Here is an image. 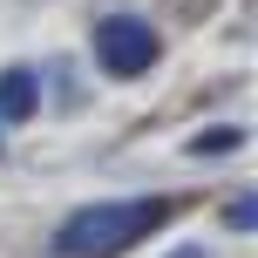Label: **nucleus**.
Segmentation results:
<instances>
[{
	"instance_id": "nucleus-1",
	"label": "nucleus",
	"mask_w": 258,
	"mask_h": 258,
	"mask_svg": "<svg viewBox=\"0 0 258 258\" xmlns=\"http://www.w3.org/2000/svg\"><path fill=\"white\" fill-rule=\"evenodd\" d=\"M170 197H122V204H89L75 211V218H61V231H54V251L61 258H116L129 251L136 238L163 231L170 224Z\"/></svg>"
},
{
	"instance_id": "nucleus-2",
	"label": "nucleus",
	"mask_w": 258,
	"mask_h": 258,
	"mask_svg": "<svg viewBox=\"0 0 258 258\" xmlns=\"http://www.w3.org/2000/svg\"><path fill=\"white\" fill-rule=\"evenodd\" d=\"M95 54H102V68L116 82H136V75L156 68L163 41H156V27L136 21V14H109V21H95Z\"/></svg>"
},
{
	"instance_id": "nucleus-3",
	"label": "nucleus",
	"mask_w": 258,
	"mask_h": 258,
	"mask_svg": "<svg viewBox=\"0 0 258 258\" xmlns=\"http://www.w3.org/2000/svg\"><path fill=\"white\" fill-rule=\"evenodd\" d=\"M27 116H34V75L7 68L0 75V122H27Z\"/></svg>"
},
{
	"instance_id": "nucleus-4",
	"label": "nucleus",
	"mask_w": 258,
	"mask_h": 258,
	"mask_svg": "<svg viewBox=\"0 0 258 258\" xmlns=\"http://www.w3.org/2000/svg\"><path fill=\"white\" fill-rule=\"evenodd\" d=\"M238 150V129H211V136H190V156H224Z\"/></svg>"
},
{
	"instance_id": "nucleus-5",
	"label": "nucleus",
	"mask_w": 258,
	"mask_h": 258,
	"mask_svg": "<svg viewBox=\"0 0 258 258\" xmlns=\"http://www.w3.org/2000/svg\"><path fill=\"white\" fill-rule=\"evenodd\" d=\"M224 224H231V231H251V224H258V204H251V197H238V204L224 211Z\"/></svg>"
}]
</instances>
